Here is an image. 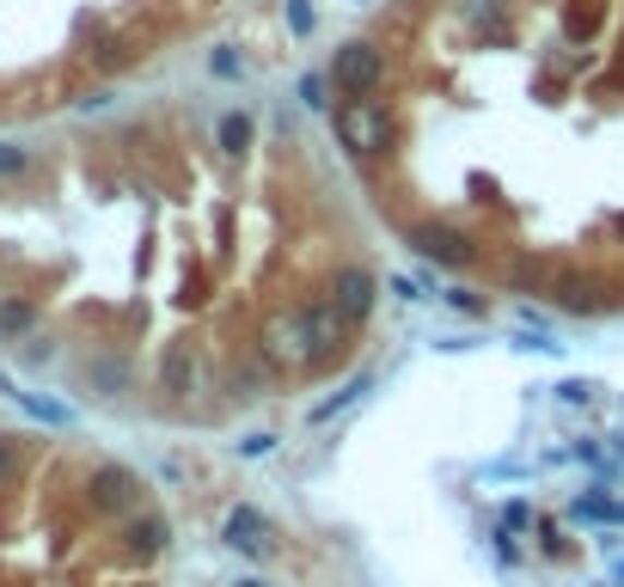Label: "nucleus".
I'll use <instances>...</instances> for the list:
<instances>
[{"label": "nucleus", "mask_w": 624, "mask_h": 587, "mask_svg": "<svg viewBox=\"0 0 624 587\" xmlns=\"http://www.w3.org/2000/svg\"><path fill=\"white\" fill-rule=\"evenodd\" d=\"M386 288H392V294H398V300H422V294H417V281H410V276H392V281H386Z\"/></svg>", "instance_id": "22"}, {"label": "nucleus", "mask_w": 624, "mask_h": 587, "mask_svg": "<svg viewBox=\"0 0 624 587\" xmlns=\"http://www.w3.org/2000/svg\"><path fill=\"white\" fill-rule=\"evenodd\" d=\"M325 86H331L325 74H307V80H300V98H307L312 110H325V105H331V98H325Z\"/></svg>", "instance_id": "16"}, {"label": "nucleus", "mask_w": 624, "mask_h": 587, "mask_svg": "<svg viewBox=\"0 0 624 587\" xmlns=\"http://www.w3.org/2000/svg\"><path fill=\"white\" fill-rule=\"evenodd\" d=\"M447 307H459V312H484V300H478V294H466V288H447Z\"/></svg>", "instance_id": "21"}, {"label": "nucleus", "mask_w": 624, "mask_h": 587, "mask_svg": "<svg viewBox=\"0 0 624 587\" xmlns=\"http://www.w3.org/2000/svg\"><path fill=\"white\" fill-rule=\"evenodd\" d=\"M288 25H295L300 37L312 32V7H307V0H288Z\"/></svg>", "instance_id": "18"}, {"label": "nucleus", "mask_w": 624, "mask_h": 587, "mask_svg": "<svg viewBox=\"0 0 624 587\" xmlns=\"http://www.w3.org/2000/svg\"><path fill=\"white\" fill-rule=\"evenodd\" d=\"M269 447H276V434H251V441H239V453H245V459H264Z\"/></svg>", "instance_id": "19"}, {"label": "nucleus", "mask_w": 624, "mask_h": 587, "mask_svg": "<svg viewBox=\"0 0 624 587\" xmlns=\"http://www.w3.org/2000/svg\"><path fill=\"white\" fill-rule=\"evenodd\" d=\"M612 526H624V502H612Z\"/></svg>", "instance_id": "25"}, {"label": "nucleus", "mask_w": 624, "mask_h": 587, "mask_svg": "<svg viewBox=\"0 0 624 587\" xmlns=\"http://www.w3.org/2000/svg\"><path fill=\"white\" fill-rule=\"evenodd\" d=\"M93 380H98V386H123L129 373L117 368V361H98V368H93Z\"/></svg>", "instance_id": "20"}, {"label": "nucleus", "mask_w": 624, "mask_h": 587, "mask_svg": "<svg viewBox=\"0 0 624 587\" xmlns=\"http://www.w3.org/2000/svg\"><path fill=\"white\" fill-rule=\"evenodd\" d=\"M612 582H619V587H624V563H612Z\"/></svg>", "instance_id": "26"}, {"label": "nucleus", "mask_w": 624, "mask_h": 587, "mask_svg": "<svg viewBox=\"0 0 624 587\" xmlns=\"http://www.w3.org/2000/svg\"><path fill=\"white\" fill-rule=\"evenodd\" d=\"M368 386H374V373H356V380H349V386L337 392V398H325V404H319V410H312V422H331V417H337V410H344V404H356V398H361V392H368Z\"/></svg>", "instance_id": "12"}, {"label": "nucleus", "mask_w": 624, "mask_h": 587, "mask_svg": "<svg viewBox=\"0 0 624 587\" xmlns=\"http://www.w3.org/2000/svg\"><path fill=\"white\" fill-rule=\"evenodd\" d=\"M166 539H172V526L159 520V514H135V520H129V551L135 556H159Z\"/></svg>", "instance_id": "8"}, {"label": "nucleus", "mask_w": 624, "mask_h": 587, "mask_svg": "<svg viewBox=\"0 0 624 587\" xmlns=\"http://www.w3.org/2000/svg\"><path fill=\"white\" fill-rule=\"evenodd\" d=\"M245 141H251V117H245V110H233V117H220V147H227V154H239Z\"/></svg>", "instance_id": "13"}, {"label": "nucleus", "mask_w": 624, "mask_h": 587, "mask_svg": "<svg viewBox=\"0 0 624 587\" xmlns=\"http://www.w3.org/2000/svg\"><path fill=\"white\" fill-rule=\"evenodd\" d=\"M557 392H563V404H588V392H593V386H581V380H569V386H557Z\"/></svg>", "instance_id": "23"}, {"label": "nucleus", "mask_w": 624, "mask_h": 587, "mask_svg": "<svg viewBox=\"0 0 624 587\" xmlns=\"http://www.w3.org/2000/svg\"><path fill=\"white\" fill-rule=\"evenodd\" d=\"M593 281H581V276H569V281H563V294H557V300H563V307H593Z\"/></svg>", "instance_id": "15"}, {"label": "nucleus", "mask_w": 624, "mask_h": 587, "mask_svg": "<svg viewBox=\"0 0 624 587\" xmlns=\"http://www.w3.org/2000/svg\"><path fill=\"white\" fill-rule=\"evenodd\" d=\"M190 386H196V356L178 343V349H166V392H190Z\"/></svg>", "instance_id": "10"}, {"label": "nucleus", "mask_w": 624, "mask_h": 587, "mask_svg": "<svg viewBox=\"0 0 624 587\" xmlns=\"http://www.w3.org/2000/svg\"><path fill=\"white\" fill-rule=\"evenodd\" d=\"M374 294H380V281L368 276V269H361V263H349V269H337V281H331V300H337V307L349 312V319H368V312H374Z\"/></svg>", "instance_id": "7"}, {"label": "nucleus", "mask_w": 624, "mask_h": 587, "mask_svg": "<svg viewBox=\"0 0 624 587\" xmlns=\"http://www.w3.org/2000/svg\"><path fill=\"white\" fill-rule=\"evenodd\" d=\"M349 319L337 300H307L295 312H269L264 331H257V349H264L269 368H319L349 343Z\"/></svg>", "instance_id": "1"}, {"label": "nucleus", "mask_w": 624, "mask_h": 587, "mask_svg": "<svg viewBox=\"0 0 624 587\" xmlns=\"http://www.w3.org/2000/svg\"><path fill=\"white\" fill-rule=\"evenodd\" d=\"M325 80L337 86V98H374L380 80H386V56H380L374 44H344L331 56Z\"/></svg>", "instance_id": "2"}, {"label": "nucleus", "mask_w": 624, "mask_h": 587, "mask_svg": "<svg viewBox=\"0 0 624 587\" xmlns=\"http://www.w3.org/2000/svg\"><path fill=\"white\" fill-rule=\"evenodd\" d=\"M86 495H93V508H105V514H129V508H141V478L129 465H98Z\"/></svg>", "instance_id": "5"}, {"label": "nucleus", "mask_w": 624, "mask_h": 587, "mask_svg": "<svg viewBox=\"0 0 624 587\" xmlns=\"http://www.w3.org/2000/svg\"><path fill=\"white\" fill-rule=\"evenodd\" d=\"M337 135H344L349 154H380L392 135L386 110L374 105V98H344V110H337Z\"/></svg>", "instance_id": "3"}, {"label": "nucleus", "mask_w": 624, "mask_h": 587, "mask_svg": "<svg viewBox=\"0 0 624 587\" xmlns=\"http://www.w3.org/2000/svg\"><path fill=\"white\" fill-rule=\"evenodd\" d=\"M25 166H32V154H25L19 141H0V178H19Z\"/></svg>", "instance_id": "14"}, {"label": "nucleus", "mask_w": 624, "mask_h": 587, "mask_svg": "<svg viewBox=\"0 0 624 587\" xmlns=\"http://www.w3.org/2000/svg\"><path fill=\"white\" fill-rule=\"evenodd\" d=\"M19 410H32L37 422H49V429H68V422H74V410H68V404H56V398H37V392H19Z\"/></svg>", "instance_id": "9"}, {"label": "nucleus", "mask_w": 624, "mask_h": 587, "mask_svg": "<svg viewBox=\"0 0 624 587\" xmlns=\"http://www.w3.org/2000/svg\"><path fill=\"white\" fill-rule=\"evenodd\" d=\"M220 532H227V544H233L239 556H276V526L251 508V502H239V508L227 514V526H220Z\"/></svg>", "instance_id": "6"}, {"label": "nucleus", "mask_w": 624, "mask_h": 587, "mask_svg": "<svg viewBox=\"0 0 624 587\" xmlns=\"http://www.w3.org/2000/svg\"><path fill=\"white\" fill-rule=\"evenodd\" d=\"M7 471H13V441L0 434V478H7Z\"/></svg>", "instance_id": "24"}, {"label": "nucleus", "mask_w": 624, "mask_h": 587, "mask_svg": "<svg viewBox=\"0 0 624 587\" xmlns=\"http://www.w3.org/2000/svg\"><path fill=\"white\" fill-rule=\"evenodd\" d=\"M239 587H269V582H257V575H245V582H239Z\"/></svg>", "instance_id": "27"}, {"label": "nucleus", "mask_w": 624, "mask_h": 587, "mask_svg": "<svg viewBox=\"0 0 624 587\" xmlns=\"http://www.w3.org/2000/svg\"><path fill=\"white\" fill-rule=\"evenodd\" d=\"M208 68H215L220 80H239V74H245V62H239L233 49H215V56H208Z\"/></svg>", "instance_id": "17"}, {"label": "nucleus", "mask_w": 624, "mask_h": 587, "mask_svg": "<svg viewBox=\"0 0 624 587\" xmlns=\"http://www.w3.org/2000/svg\"><path fill=\"white\" fill-rule=\"evenodd\" d=\"M410 251H417V257H429V263H441V269H466V263L478 257L466 232H459V227H435V220L410 232Z\"/></svg>", "instance_id": "4"}, {"label": "nucleus", "mask_w": 624, "mask_h": 587, "mask_svg": "<svg viewBox=\"0 0 624 587\" xmlns=\"http://www.w3.org/2000/svg\"><path fill=\"white\" fill-rule=\"evenodd\" d=\"M32 325H37L32 300H0V337H25Z\"/></svg>", "instance_id": "11"}]
</instances>
